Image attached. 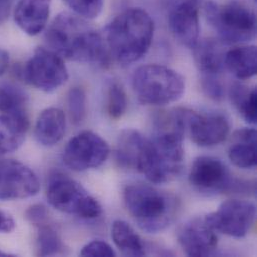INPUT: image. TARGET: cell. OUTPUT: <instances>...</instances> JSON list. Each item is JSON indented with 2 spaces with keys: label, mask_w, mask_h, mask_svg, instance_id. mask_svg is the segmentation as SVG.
I'll return each instance as SVG.
<instances>
[{
  "label": "cell",
  "mask_w": 257,
  "mask_h": 257,
  "mask_svg": "<svg viewBox=\"0 0 257 257\" xmlns=\"http://www.w3.org/2000/svg\"><path fill=\"white\" fill-rule=\"evenodd\" d=\"M45 39L51 50L68 60L109 64L110 54L103 36L76 14H58L49 25Z\"/></svg>",
  "instance_id": "obj_1"
},
{
  "label": "cell",
  "mask_w": 257,
  "mask_h": 257,
  "mask_svg": "<svg viewBox=\"0 0 257 257\" xmlns=\"http://www.w3.org/2000/svg\"><path fill=\"white\" fill-rule=\"evenodd\" d=\"M154 22L141 8H129L117 15L105 28L104 40L110 57L122 65L134 63L149 50Z\"/></svg>",
  "instance_id": "obj_2"
},
{
  "label": "cell",
  "mask_w": 257,
  "mask_h": 257,
  "mask_svg": "<svg viewBox=\"0 0 257 257\" xmlns=\"http://www.w3.org/2000/svg\"><path fill=\"white\" fill-rule=\"evenodd\" d=\"M115 152L120 166L142 173L155 184L173 180L182 169V164H174L164 159L152 140L134 129H125L120 133Z\"/></svg>",
  "instance_id": "obj_3"
},
{
  "label": "cell",
  "mask_w": 257,
  "mask_h": 257,
  "mask_svg": "<svg viewBox=\"0 0 257 257\" xmlns=\"http://www.w3.org/2000/svg\"><path fill=\"white\" fill-rule=\"evenodd\" d=\"M123 200L131 217L147 233L165 230L178 210V201L173 195L142 183L126 186Z\"/></svg>",
  "instance_id": "obj_4"
},
{
  "label": "cell",
  "mask_w": 257,
  "mask_h": 257,
  "mask_svg": "<svg viewBox=\"0 0 257 257\" xmlns=\"http://www.w3.org/2000/svg\"><path fill=\"white\" fill-rule=\"evenodd\" d=\"M132 86L141 103L166 105L182 97L185 80L181 74L167 66L147 64L134 71Z\"/></svg>",
  "instance_id": "obj_5"
},
{
  "label": "cell",
  "mask_w": 257,
  "mask_h": 257,
  "mask_svg": "<svg viewBox=\"0 0 257 257\" xmlns=\"http://www.w3.org/2000/svg\"><path fill=\"white\" fill-rule=\"evenodd\" d=\"M204 10L208 22L217 31L222 43H243L255 37L256 16L243 3L232 1L219 5L207 0Z\"/></svg>",
  "instance_id": "obj_6"
},
{
  "label": "cell",
  "mask_w": 257,
  "mask_h": 257,
  "mask_svg": "<svg viewBox=\"0 0 257 257\" xmlns=\"http://www.w3.org/2000/svg\"><path fill=\"white\" fill-rule=\"evenodd\" d=\"M46 196L55 209L84 219H94L102 214L99 202L74 179L60 172L50 175Z\"/></svg>",
  "instance_id": "obj_7"
},
{
  "label": "cell",
  "mask_w": 257,
  "mask_h": 257,
  "mask_svg": "<svg viewBox=\"0 0 257 257\" xmlns=\"http://www.w3.org/2000/svg\"><path fill=\"white\" fill-rule=\"evenodd\" d=\"M22 75L27 83L35 88L52 92L68 79V71L60 55L51 49L37 48L26 62Z\"/></svg>",
  "instance_id": "obj_8"
},
{
  "label": "cell",
  "mask_w": 257,
  "mask_h": 257,
  "mask_svg": "<svg viewBox=\"0 0 257 257\" xmlns=\"http://www.w3.org/2000/svg\"><path fill=\"white\" fill-rule=\"evenodd\" d=\"M109 152V145L101 136L85 130L68 141L63 151V162L74 171H85L102 165Z\"/></svg>",
  "instance_id": "obj_9"
},
{
  "label": "cell",
  "mask_w": 257,
  "mask_h": 257,
  "mask_svg": "<svg viewBox=\"0 0 257 257\" xmlns=\"http://www.w3.org/2000/svg\"><path fill=\"white\" fill-rule=\"evenodd\" d=\"M256 217L255 205L249 201L230 199L203 219L213 229L228 236L241 238L250 231Z\"/></svg>",
  "instance_id": "obj_10"
},
{
  "label": "cell",
  "mask_w": 257,
  "mask_h": 257,
  "mask_svg": "<svg viewBox=\"0 0 257 257\" xmlns=\"http://www.w3.org/2000/svg\"><path fill=\"white\" fill-rule=\"evenodd\" d=\"M40 184L27 165L13 159L0 160V200H17L36 195Z\"/></svg>",
  "instance_id": "obj_11"
},
{
  "label": "cell",
  "mask_w": 257,
  "mask_h": 257,
  "mask_svg": "<svg viewBox=\"0 0 257 257\" xmlns=\"http://www.w3.org/2000/svg\"><path fill=\"white\" fill-rule=\"evenodd\" d=\"M185 131L198 146L207 147L223 142L229 134L228 120L219 114L203 115L193 110L182 108Z\"/></svg>",
  "instance_id": "obj_12"
},
{
  "label": "cell",
  "mask_w": 257,
  "mask_h": 257,
  "mask_svg": "<svg viewBox=\"0 0 257 257\" xmlns=\"http://www.w3.org/2000/svg\"><path fill=\"white\" fill-rule=\"evenodd\" d=\"M189 182L201 192H223L234 185L226 166L211 156L195 159L189 172Z\"/></svg>",
  "instance_id": "obj_13"
},
{
  "label": "cell",
  "mask_w": 257,
  "mask_h": 257,
  "mask_svg": "<svg viewBox=\"0 0 257 257\" xmlns=\"http://www.w3.org/2000/svg\"><path fill=\"white\" fill-rule=\"evenodd\" d=\"M201 0H182L170 9L168 23L174 38L182 45L193 48L199 40V6Z\"/></svg>",
  "instance_id": "obj_14"
},
{
  "label": "cell",
  "mask_w": 257,
  "mask_h": 257,
  "mask_svg": "<svg viewBox=\"0 0 257 257\" xmlns=\"http://www.w3.org/2000/svg\"><path fill=\"white\" fill-rule=\"evenodd\" d=\"M177 238L188 256H209L217 247V236L204 219H193L183 224L178 230Z\"/></svg>",
  "instance_id": "obj_15"
},
{
  "label": "cell",
  "mask_w": 257,
  "mask_h": 257,
  "mask_svg": "<svg viewBox=\"0 0 257 257\" xmlns=\"http://www.w3.org/2000/svg\"><path fill=\"white\" fill-rule=\"evenodd\" d=\"M51 0H19L14 12V20L18 27L28 35L39 34L45 28Z\"/></svg>",
  "instance_id": "obj_16"
},
{
  "label": "cell",
  "mask_w": 257,
  "mask_h": 257,
  "mask_svg": "<svg viewBox=\"0 0 257 257\" xmlns=\"http://www.w3.org/2000/svg\"><path fill=\"white\" fill-rule=\"evenodd\" d=\"M28 128L27 113L0 114V158L22 145Z\"/></svg>",
  "instance_id": "obj_17"
},
{
  "label": "cell",
  "mask_w": 257,
  "mask_h": 257,
  "mask_svg": "<svg viewBox=\"0 0 257 257\" xmlns=\"http://www.w3.org/2000/svg\"><path fill=\"white\" fill-rule=\"evenodd\" d=\"M65 130L66 119L64 112L59 108L49 107L39 114L34 135L41 145L53 146L63 138Z\"/></svg>",
  "instance_id": "obj_18"
},
{
  "label": "cell",
  "mask_w": 257,
  "mask_h": 257,
  "mask_svg": "<svg viewBox=\"0 0 257 257\" xmlns=\"http://www.w3.org/2000/svg\"><path fill=\"white\" fill-rule=\"evenodd\" d=\"M194 60L202 75H220L225 68L223 50L220 41L215 39L198 40L192 48Z\"/></svg>",
  "instance_id": "obj_19"
},
{
  "label": "cell",
  "mask_w": 257,
  "mask_h": 257,
  "mask_svg": "<svg viewBox=\"0 0 257 257\" xmlns=\"http://www.w3.org/2000/svg\"><path fill=\"white\" fill-rule=\"evenodd\" d=\"M224 66L239 80L251 78L257 72L256 46L244 45L226 51Z\"/></svg>",
  "instance_id": "obj_20"
},
{
  "label": "cell",
  "mask_w": 257,
  "mask_h": 257,
  "mask_svg": "<svg viewBox=\"0 0 257 257\" xmlns=\"http://www.w3.org/2000/svg\"><path fill=\"white\" fill-rule=\"evenodd\" d=\"M111 237L123 255L130 257L145 255L144 244L140 236L127 222L123 220L114 221L111 228Z\"/></svg>",
  "instance_id": "obj_21"
},
{
  "label": "cell",
  "mask_w": 257,
  "mask_h": 257,
  "mask_svg": "<svg viewBox=\"0 0 257 257\" xmlns=\"http://www.w3.org/2000/svg\"><path fill=\"white\" fill-rule=\"evenodd\" d=\"M229 97L233 106L243 119L250 124L257 121V93L255 88H249L241 83H234L229 90Z\"/></svg>",
  "instance_id": "obj_22"
},
{
  "label": "cell",
  "mask_w": 257,
  "mask_h": 257,
  "mask_svg": "<svg viewBox=\"0 0 257 257\" xmlns=\"http://www.w3.org/2000/svg\"><path fill=\"white\" fill-rule=\"evenodd\" d=\"M36 249L39 256H54L65 253V246L56 229L49 221L37 226Z\"/></svg>",
  "instance_id": "obj_23"
},
{
  "label": "cell",
  "mask_w": 257,
  "mask_h": 257,
  "mask_svg": "<svg viewBox=\"0 0 257 257\" xmlns=\"http://www.w3.org/2000/svg\"><path fill=\"white\" fill-rule=\"evenodd\" d=\"M27 95L18 86L12 83L0 84V112L1 114L26 113Z\"/></svg>",
  "instance_id": "obj_24"
},
{
  "label": "cell",
  "mask_w": 257,
  "mask_h": 257,
  "mask_svg": "<svg viewBox=\"0 0 257 257\" xmlns=\"http://www.w3.org/2000/svg\"><path fill=\"white\" fill-rule=\"evenodd\" d=\"M228 157L235 166L248 169L256 165V142L235 140L229 148Z\"/></svg>",
  "instance_id": "obj_25"
},
{
  "label": "cell",
  "mask_w": 257,
  "mask_h": 257,
  "mask_svg": "<svg viewBox=\"0 0 257 257\" xmlns=\"http://www.w3.org/2000/svg\"><path fill=\"white\" fill-rule=\"evenodd\" d=\"M107 113L112 119H119L126 112L128 100L127 95L122 87L116 81H113L108 86L107 90Z\"/></svg>",
  "instance_id": "obj_26"
},
{
  "label": "cell",
  "mask_w": 257,
  "mask_h": 257,
  "mask_svg": "<svg viewBox=\"0 0 257 257\" xmlns=\"http://www.w3.org/2000/svg\"><path fill=\"white\" fill-rule=\"evenodd\" d=\"M67 106L73 124L79 125L86 117V94L80 87H73L67 94Z\"/></svg>",
  "instance_id": "obj_27"
},
{
  "label": "cell",
  "mask_w": 257,
  "mask_h": 257,
  "mask_svg": "<svg viewBox=\"0 0 257 257\" xmlns=\"http://www.w3.org/2000/svg\"><path fill=\"white\" fill-rule=\"evenodd\" d=\"M63 2L83 19H95L103 9L104 0H63Z\"/></svg>",
  "instance_id": "obj_28"
},
{
  "label": "cell",
  "mask_w": 257,
  "mask_h": 257,
  "mask_svg": "<svg viewBox=\"0 0 257 257\" xmlns=\"http://www.w3.org/2000/svg\"><path fill=\"white\" fill-rule=\"evenodd\" d=\"M201 87L203 92L215 101H221L224 98V86L220 75H202Z\"/></svg>",
  "instance_id": "obj_29"
},
{
  "label": "cell",
  "mask_w": 257,
  "mask_h": 257,
  "mask_svg": "<svg viewBox=\"0 0 257 257\" xmlns=\"http://www.w3.org/2000/svg\"><path fill=\"white\" fill-rule=\"evenodd\" d=\"M80 255L81 256L114 257L116 255V253L108 243L100 240H94L89 242L82 248Z\"/></svg>",
  "instance_id": "obj_30"
},
{
  "label": "cell",
  "mask_w": 257,
  "mask_h": 257,
  "mask_svg": "<svg viewBox=\"0 0 257 257\" xmlns=\"http://www.w3.org/2000/svg\"><path fill=\"white\" fill-rule=\"evenodd\" d=\"M25 218L28 222L33 224L34 226H39L43 223L49 221V215L46 207L42 204H34L31 205L25 211Z\"/></svg>",
  "instance_id": "obj_31"
},
{
  "label": "cell",
  "mask_w": 257,
  "mask_h": 257,
  "mask_svg": "<svg viewBox=\"0 0 257 257\" xmlns=\"http://www.w3.org/2000/svg\"><path fill=\"white\" fill-rule=\"evenodd\" d=\"M15 228V222L11 215L0 210V232L9 233Z\"/></svg>",
  "instance_id": "obj_32"
},
{
  "label": "cell",
  "mask_w": 257,
  "mask_h": 257,
  "mask_svg": "<svg viewBox=\"0 0 257 257\" xmlns=\"http://www.w3.org/2000/svg\"><path fill=\"white\" fill-rule=\"evenodd\" d=\"M13 0H0V24L4 23L8 18Z\"/></svg>",
  "instance_id": "obj_33"
},
{
  "label": "cell",
  "mask_w": 257,
  "mask_h": 257,
  "mask_svg": "<svg viewBox=\"0 0 257 257\" xmlns=\"http://www.w3.org/2000/svg\"><path fill=\"white\" fill-rule=\"evenodd\" d=\"M9 65V54L0 48V76L5 73Z\"/></svg>",
  "instance_id": "obj_34"
},
{
  "label": "cell",
  "mask_w": 257,
  "mask_h": 257,
  "mask_svg": "<svg viewBox=\"0 0 257 257\" xmlns=\"http://www.w3.org/2000/svg\"><path fill=\"white\" fill-rule=\"evenodd\" d=\"M7 256H12V255H10V254H8V253H5V252H3L2 250H0V257H7Z\"/></svg>",
  "instance_id": "obj_35"
}]
</instances>
